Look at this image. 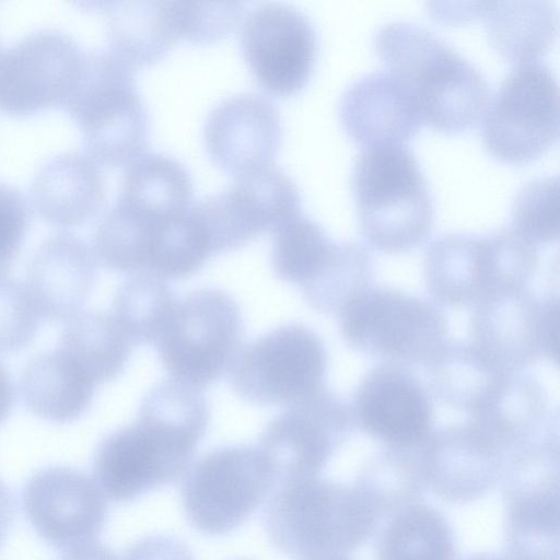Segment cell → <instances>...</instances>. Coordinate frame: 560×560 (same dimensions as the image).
I'll return each instance as SVG.
<instances>
[{
  "label": "cell",
  "instance_id": "obj_1",
  "mask_svg": "<svg viewBox=\"0 0 560 560\" xmlns=\"http://www.w3.org/2000/svg\"><path fill=\"white\" fill-rule=\"evenodd\" d=\"M210 420L199 389L175 380L144 396L137 418L98 444L93 478L114 502L127 503L184 476Z\"/></svg>",
  "mask_w": 560,
  "mask_h": 560
},
{
  "label": "cell",
  "instance_id": "obj_2",
  "mask_svg": "<svg viewBox=\"0 0 560 560\" xmlns=\"http://www.w3.org/2000/svg\"><path fill=\"white\" fill-rule=\"evenodd\" d=\"M374 46L412 91L424 121L446 132L478 122L489 98L488 81L436 34L413 22L389 21L377 28Z\"/></svg>",
  "mask_w": 560,
  "mask_h": 560
},
{
  "label": "cell",
  "instance_id": "obj_3",
  "mask_svg": "<svg viewBox=\"0 0 560 560\" xmlns=\"http://www.w3.org/2000/svg\"><path fill=\"white\" fill-rule=\"evenodd\" d=\"M262 521L277 549L313 560L360 547L380 517L355 486L313 477L279 483Z\"/></svg>",
  "mask_w": 560,
  "mask_h": 560
},
{
  "label": "cell",
  "instance_id": "obj_4",
  "mask_svg": "<svg viewBox=\"0 0 560 560\" xmlns=\"http://www.w3.org/2000/svg\"><path fill=\"white\" fill-rule=\"evenodd\" d=\"M63 105L95 162L122 166L145 150L149 116L136 89L135 69L114 50L85 52L80 79Z\"/></svg>",
  "mask_w": 560,
  "mask_h": 560
},
{
  "label": "cell",
  "instance_id": "obj_5",
  "mask_svg": "<svg viewBox=\"0 0 560 560\" xmlns=\"http://www.w3.org/2000/svg\"><path fill=\"white\" fill-rule=\"evenodd\" d=\"M351 188L363 230L380 244H411L431 226V191L406 144L363 148L352 167Z\"/></svg>",
  "mask_w": 560,
  "mask_h": 560
},
{
  "label": "cell",
  "instance_id": "obj_6",
  "mask_svg": "<svg viewBox=\"0 0 560 560\" xmlns=\"http://www.w3.org/2000/svg\"><path fill=\"white\" fill-rule=\"evenodd\" d=\"M243 331L237 303L222 290L205 288L178 299L155 346L172 380L201 390L230 371Z\"/></svg>",
  "mask_w": 560,
  "mask_h": 560
},
{
  "label": "cell",
  "instance_id": "obj_7",
  "mask_svg": "<svg viewBox=\"0 0 560 560\" xmlns=\"http://www.w3.org/2000/svg\"><path fill=\"white\" fill-rule=\"evenodd\" d=\"M277 485L258 447L229 445L198 459L185 474L182 503L190 524L219 536L242 525Z\"/></svg>",
  "mask_w": 560,
  "mask_h": 560
},
{
  "label": "cell",
  "instance_id": "obj_8",
  "mask_svg": "<svg viewBox=\"0 0 560 560\" xmlns=\"http://www.w3.org/2000/svg\"><path fill=\"white\" fill-rule=\"evenodd\" d=\"M559 135V88L553 71L537 60L518 63L503 79L482 124L487 150L510 163L542 154Z\"/></svg>",
  "mask_w": 560,
  "mask_h": 560
},
{
  "label": "cell",
  "instance_id": "obj_9",
  "mask_svg": "<svg viewBox=\"0 0 560 560\" xmlns=\"http://www.w3.org/2000/svg\"><path fill=\"white\" fill-rule=\"evenodd\" d=\"M326 353L318 337L301 325H283L242 348L230 381L244 400L290 407L317 395Z\"/></svg>",
  "mask_w": 560,
  "mask_h": 560
},
{
  "label": "cell",
  "instance_id": "obj_10",
  "mask_svg": "<svg viewBox=\"0 0 560 560\" xmlns=\"http://www.w3.org/2000/svg\"><path fill=\"white\" fill-rule=\"evenodd\" d=\"M85 51L56 28L34 31L0 51V109L28 114L65 104L81 75Z\"/></svg>",
  "mask_w": 560,
  "mask_h": 560
},
{
  "label": "cell",
  "instance_id": "obj_11",
  "mask_svg": "<svg viewBox=\"0 0 560 560\" xmlns=\"http://www.w3.org/2000/svg\"><path fill=\"white\" fill-rule=\"evenodd\" d=\"M240 39L244 58L265 91L288 96L308 81L317 35L300 10L281 2L261 3L246 15Z\"/></svg>",
  "mask_w": 560,
  "mask_h": 560
},
{
  "label": "cell",
  "instance_id": "obj_12",
  "mask_svg": "<svg viewBox=\"0 0 560 560\" xmlns=\"http://www.w3.org/2000/svg\"><path fill=\"white\" fill-rule=\"evenodd\" d=\"M22 505L35 533L65 552L95 542L107 518L105 494L94 478L66 466L34 474L24 487Z\"/></svg>",
  "mask_w": 560,
  "mask_h": 560
},
{
  "label": "cell",
  "instance_id": "obj_13",
  "mask_svg": "<svg viewBox=\"0 0 560 560\" xmlns=\"http://www.w3.org/2000/svg\"><path fill=\"white\" fill-rule=\"evenodd\" d=\"M203 131L209 155L236 177L271 164L281 142L280 113L259 94H235L212 108Z\"/></svg>",
  "mask_w": 560,
  "mask_h": 560
},
{
  "label": "cell",
  "instance_id": "obj_14",
  "mask_svg": "<svg viewBox=\"0 0 560 560\" xmlns=\"http://www.w3.org/2000/svg\"><path fill=\"white\" fill-rule=\"evenodd\" d=\"M339 118L347 133L365 147L405 144L424 121L409 86L384 70L361 75L343 91Z\"/></svg>",
  "mask_w": 560,
  "mask_h": 560
},
{
  "label": "cell",
  "instance_id": "obj_15",
  "mask_svg": "<svg viewBox=\"0 0 560 560\" xmlns=\"http://www.w3.org/2000/svg\"><path fill=\"white\" fill-rule=\"evenodd\" d=\"M96 267L94 252L75 234L62 231L46 237L30 261L26 283L40 317L63 322L80 314Z\"/></svg>",
  "mask_w": 560,
  "mask_h": 560
},
{
  "label": "cell",
  "instance_id": "obj_16",
  "mask_svg": "<svg viewBox=\"0 0 560 560\" xmlns=\"http://www.w3.org/2000/svg\"><path fill=\"white\" fill-rule=\"evenodd\" d=\"M506 560H559L557 471L514 472L503 486Z\"/></svg>",
  "mask_w": 560,
  "mask_h": 560
},
{
  "label": "cell",
  "instance_id": "obj_17",
  "mask_svg": "<svg viewBox=\"0 0 560 560\" xmlns=\"http://www.w3.org/2000/svg\"><path fill=\"white\" fill-rule=\"evenodd\" d=\"M330 422L316 396L288 407L268 422L257 447L270 464L277 485L317 477L335 447Z\"/></svg>",
  "mask_w": 560,
  "mask_h": 560
},
{
  "label": "cell",
  "instance_id": "obj_18",
  "mask_svg": "<svg viewBox=\"0 0 560 560\" xmlns=\"http://www.w3.org/2000/svg\"><path fill=\"white\" fill-rule=\"evenodd\" d=\"M105 183L96 162L79 151L47 159L35 172L30 197L47 221L78 225L92 218L103 203Z\"/></svg>",
  "mask_w": 560,
  "mask_h": 560
},
{
  "label": "cell",
  "instance_id": "obj_19",
  "mask_svg": "<svg viewBox=\"0 0 560 560\" xmlns=\"http://www.w3.org/2000/svg\"><path fill=\"white\" fill-rule=\"evenodd\" d=\"M96 384L59 350L34 357L24 368L20 387L26 407L56 423L79 419L89 409Z\"/></svg>",
  "mask_w": 560,
  "mask_h": 560
},
{
  "label": "cell",
  "instance_id": "obj_20",
  "mask_svg": "<svg viewBox=\"0 0 560 560\" xmlns=\"http://www.w3.org/2000/svg\"><path fill=\"white\" fill-rule=\"evenodd\" d=\"M110 49L132 66L161 59L179 38L173 1H106Z\"/></svg>",
  "mask_w": 560,
  "mask_h": 560
},
{
  "label": "cell",
  "instance_id": "obj_21",
  "mask_svg": "<svg viewBox=\"0 0 560 560\" xmlns=\"http://www.w3.org/2000/svg\"><path fill=\"white\" fill-rule=\"evenodd\" d=\"M480 15L491 45L520 63L545 52L557 33V9L549 0L481 2Z\"/></svg>",
  "mask_w": 560,
  "mask_h": 560
},
{
  "label": "cell",
  "instance_id": "obj_22",
  "mask_svg": "<svg viewBox=\"0 0 560 560\" xmlns=\"http://www.w3.org/2000/svg\"><path fill=\"white\" fill-rule=\"evenodd\" d=\"M131 348L132 343L110 314L89 312L68 320L57 350L100 385L124 371Z\"/></svg>",
  "mask_w": 560,
  "mask_h": 560
},
{
  "label": "cell",
  "instance_id": "obj_23",
  "mask_svg": "<svg viewBox=\"0 0 560 560\" xmlns=\"http://www.w3.org/2000/svg\"><path fill=\"white\" fill-rule=\"evenodd\" d=\"M192 182L187 168L164 153H147L128 167L117 200L151 215H171L190 207Z\"/></svg>",
  "mask_w": 560,
  "mask_h": 560
},
{
  "label": "cell",
  "instance_id": "obj_24",
  "mask_svg": "<svg viewBox=\"0 0 560 560\" xmlns=\"http://www.w3.org/2000/svg\"><path fill=\"white\" fill-rule=\"evenodd\" d=\"M456 553L450 523L423 503L392 516L376 545V560H456Z\"/></svg>",
  "mask_w": 560,
  "mask_h": 560
},
{
  "label": "cell",
  "instance_id": "obj_25",
  "mask_svg": "<svg viewBox=\"0 0 560 560\" xmlns=\"http://www.w3.org/2000/svg\"><path fill=\"white\" fill-rule=\"evenodd\" d=\"M365 428L376 438L396 444L421 440L429 429V408L417 388L400 380L371 385L360 401Z\"/></svg>",
  "mask_w": 560,
  "mask_h": 560
},
{
  "label": "cell",
  "instance_id": "obj_26",
  "mask_svg": "<svg viewBox=\"0 0 560 560\" xmlns=\"http://www.w3.org/2000/svg\"><path fill=\"white\" fill-rule=\"evenodd\" d=\"M420 312L409 300L390 293H363L343 307L341 327L351 340L397 350L415 336Z\"/></svg>",
  "mask_w": 560,
  "mask_h": 560
},
{
  "label": "cell",
  "instance_id": "obj_27",
  "mask_svg": "<svg viewBox=\"0 0 560 560\" xmlns=\"http://www.w3.org/2000/svg\"><path fill=\"white\" fill-rule=\"evenodd\" d=\"M178 299L165 280L132 275L118 289L110 314L132 345H156Z\"/></svg>",
  "mask_w": 560,
  "mask_h": 560
},
{
  "label": "cell",
  "instance_id": "obj_28",
  "mask_svg": "<svg viewBox=\"0 0 560 560\" xmlns=\"http://www.w3.org/2000/svg\"><path fill=\"white\" fill-rule=\"evenodd\" d=\"M337 250L323 229L300 213L275 230L271 265L279 279L303 288L328 269Z\"/></svg>",
  "mask_w": 560,
  "mask_h": 560
},
{
  "label": "cell",
  "instance_id": "obj_29",
  "mask_svg": "<svg viewBox=\"0 0 560 560\" xmlns=\"http://www.w3.org/2000/svg\"><path fill=\"white\" fill-rule=\"evenodd\" d=\"M368 499L380 518L392 517L420 503L428 488L423 472L408 467L366 472L354 485Z\"/></svg>",
  "mask_w": 560,
  "mask_h": 560
},
{
  "label": "cell",
  "instance_id": "obj_30",
  "mask_svg": "<svg viewBox=\"0 0 560 560\" xmlns=\"http://www.w3.org/2000/svg\"><path fill=\"white\" fill-rule=\"evenodd\" d=\"M515 225L527 236L551 241L558 236V178L546 176L524 184L512 203Z\"/></svg>",
  "mask_w": 560,
  "mask_h": 560
},
{
  "label": "cell",
  "instance_id": "obj_31",
  "mask_svg": "<svg viewBox=\"0 0 560 560\" xmlns=\"http://www.w3.org/2000/svg\"><path fill=\"white\" fill-rule=\"evenodd\" d=\"M40 318L26 285L8 278L0 280L1 354L26 348L36 336Z\"/></svg>",
  "mask_w": 560,
  "mask_h": 560
},
{
  "label": "cell",
  "instance_id": "obj_32",
  "mask_svg": "<svg viewBox=\"0 0 560 560\" xmlns=\"http://www.w3.org/2000/svg\"><path fill=\"white\" fill-rule=\"evenodd\" d=\"M242 1H174L179 38L207 44L225 37L240 20Z\"/></svg>",
  "mask_w": 560,
  "mask_h": 560
},
{
  "label": "cell",
  "instance_id": "obj_33",
  "mask_svg": "<svg viewBox=\"0 0 560 560\" xmlns=\"http://www.w3.org/2000/svg\"><path fill=\"white\" fill-rule=\"evenodd\" d=\"M30 222L31 209L24 194L14 185L0 182V280L13 266Z\"/></svg>",
  "mask_w": 560,
  "mask_h": 560
},
{
  "label": "cell",
  "instance_id": "obj_34",
  "mask_svg": "<svg viewBox=\"0 0 560 560\" xmlns=\"http://www.w3.org/2000/svg\"><path fill=\"white\" fill-rule=\"evenodd\" d=\"M119 560H194V557L177 538L151 535L133 542Z\"/></svg>",
  "mask_w": 560,
  "mask_h": 560
},
{
  "label": "cell",
  "instance_id": "obj_35",
  "mask_svg": "<svg viewBox=\"0 0 560 560\" xmlns=\"http://www.w3.org/2000/svg\"><path fill=\"white\" fill-rule=\"evenodd\" d=\"M59 560H119L107 547L97 541L65 552Z\"/></svg>",
  "mask_w": 560,
  "mask_h": 560
},
{
  "label": "cell",
  "instance_id": "obj_36",
  "mask_svg": "<svg viewBox=\"0 0 560 560\" xmlns=\"http://www.w3.org/2000/svg\"><path fill=\"white\" fill-rule=\"evenodd\" d=\"M14 501L8 488L0 481V545L14 518Z\"/></svg>",
  "mask_w": 560,
  "mask_h": 560
},
{
  "label": "cell",
  "instance_id": "obj_37",
  "mask_svg": "<svg viewBox=\"0 0 560 560\" xmlns=\"http://www.w3.org/2000/svg\"><path fill=\"white\" fill-rule=\"evenodd\" d=\"M15 398L13 383L7 370L0 364V424L8 418Z\"/></svg>",
  "mask_w": 560,
  "mask_h": 560
},
{
  "label": "cell",
  "instance_id": "obj_38",
  "mask_svg": "<svg viewBox=\"0 0 560 560\" xmlns=\"http://www.w3.org/2000/svg\"><path fill=\"white\" fill-rule=\"evenodd\" d=\"M558 307L555 305L549 310L546 318V338L551 353L556 357L558 355Z\"/></svg>",
  "mask_w": 560,
  "mask_h": 560
},
{
  "label": "cell",
  "instance_id": "obj_39",
  "mask_svg": "<svg viewBox=\"0 0 560 560\" xmlns=\"http://www.w3.org/2000/svg\"><path fill=\"white\" fill-rule=\"evenodd\" d=\"M465 560H506L504 557L495 555V553H475L466 558Z\"/></svg>",
  "mask_w": 560,
  "mask_h": 560
},
{
  "label": "cell",
  "instance_id": "obj_40",
  "mask_svg": "<svg viewBox=\"0 0 560 560\" xmlns=\"http://www.w3.org/2000/svg\"><path fill=\"white\" fill-rule=\"evenodd\" d=\"M313 560H350L345 556H331V557H325V558H318Z\"/></svg>",
  "mask_w": 560,
  "mask_h": 560
}]
</instances>
